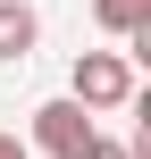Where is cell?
Segmentation results:
<instances>
[{
	"mask_svg": "<svg viewBox=\"0 0 151 159\" xmlns=\"http://www.w3.org/2000/svg\"><path fill=\"white\" fill-rule=\"evenodd\" d=\"M92 134H101V126H92V109L59 92V101H42V109H34V143H25V151H50V159H76L84 143H92Z\"/></svg>",
	"mask_w": 151,
	"mask_h": 159,
	"instance_id": "7a4b0ae2",
	"label": "cell"
},
{
	"mask_svg": "<svg viewBox=\"0 0 151 159\" xmlns=\"http://www.w3.org/2000/svg\"><path fill=\"white\" fill-rule=\"evenodd\" d=\"M0 159H34V151H25V143H17V134H0Z\"/></svg>",
	"mask_w": 151,
	"mask_h": 159,
	"instance_id": "8992f818",
	"label": "cell"
},
{
	"mask_svg": "<svg viewBox=\"0 0 151 159\" xmlns=\"http://www.w3.org/2000/svg\"><path fill=\"white\" fill-rule=\"evenodd\" d=\"M92 25L126 42V34H143V25H151V0H92Z\"/></svg>",
	"mask_w": 151,
	"mask_h": 159,
	"instance_id": "277c9868",
	"label": "cell"
},
{
	"mask_svg": "<svg viewBox=\"0 0 151 159\" xmlns=\"http://www.w3.org/2000/svg\"><path fill=\"white\" fill-rule=\"evenodd\" d=\"M76 159H134V151H126V143H109V134H92V143H84Z\"/></svg>",
	"mask_w": 151,
	"mask_h": 159,
	"instance_id": "5b68a950",
	"label": "cell"
},
{
	"mask_svg": "<svg viewBox=\"0 0 151 159\" xmlns=\"http://www.w3.org/2000/svg\"><path fill=\"white\" fill-rule=\"evenodd\" d=\"M34 42H42L34 0H0V59H8V67H25V59H34Z\"/></svg>",
	"mask_w": 151,
	"mask_h": 159,
	"instance_id": "3957f363",
	"label": "cell"
},
{
	"mask_svg": "<svg viewBox=\"0 0 151 159\" xmlns=\"http://www.w3.org/2000/svg\"><path fill=\"white\" fill-rule=\"evenodd\" d=\"M67 101H84L92 117H101V109H126V101H134V59H126V50H84V59L67 67Z\"/></svg>",
	"mask_w": 151,
	"mask_h": 159,
	"instance_id": "6da1fadb",
	"label": "cell"
}]
</instances>
